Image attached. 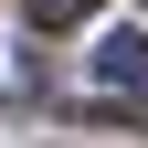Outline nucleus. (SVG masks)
Masks as SVG:
<instances>
[{"instance_id":"1","label":"nucleus","mask_w":148,"mask_h":148,"mask_svg":"<svg viewBox=\"0 0 148 148\" xmlns=\"http://www.w3.org/2000/svg\"><path fill=\"white\" fill-rule=\"evenodd\" d=\"M95 74H106V85H148V42H127V32L95 42Z\"/></svg>"},{"instance_id":"2","label":"nucleus","mask_w":148,"mask_h":148,"mask_svg":"<svg viewBox=\"0 0 148 148\" xmlns=\"http://www.w3.org/2000/svg\"><path fill=\"white\" fill-rule=\"evenodd\" d=\"M21 11H32V32H74L85 11H106V0H21Z\"/></svg>"}]
</instances>
